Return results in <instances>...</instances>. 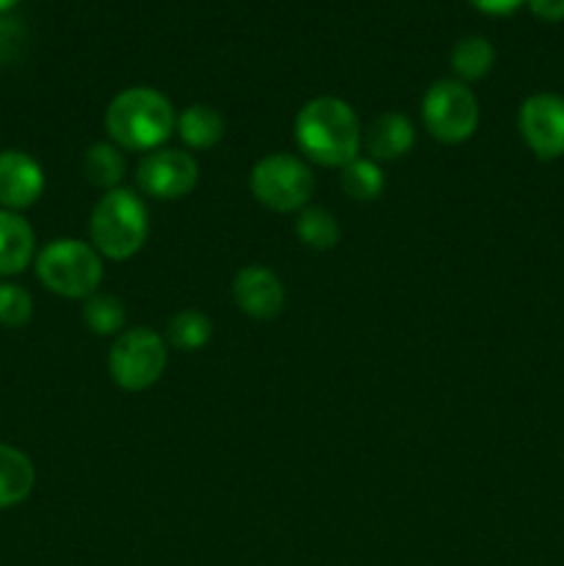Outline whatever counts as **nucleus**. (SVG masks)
<instances>
[{
    "instance_id": "obj_1",
    "label": "nucleus",
    "mask_w": 564,
    "mask_h": 566,
    "mask_svg": "<svg viewBox=\"0 0 564 566\" xmlns=\"http://www.w3.org/2000/svg\"><path fill=\"white\" fill-rule=\"evenodd\" d=\"M296 142L315 164L343 169L363 147V127L352 105L341 97H315L299 111Z\"/></svg>"
},
{
    "instance_id": "obj_2",
    "label": "nucleus",
    "mask_w": 564,
    "mask_h": 566,
    "mask_svg": "<svg viewBox=\"0 0 564 566\" xmlns=\"http://www.w3.org/2000/svg\"><path fill=\"white\" fill-rule=\"evenodd\" d=\"M177 116L169 99L149 86H133L116 94L105 111V130L119 149L153 153L175 133Z\"/></svg>"
},
{
    "instance_id": "obj_3",
    "label": "nucleus",
    "mask_w": 564,
    "mask_h": 566,
    "mask_svg": "<svg viewBox=\"0 0 564 566\" xmlns=\"http://www.w3.org/2000/svg\"><path fill=\"white\" fill-rule=\"evenodd\" d=\"M92 243L100 258L127 260L144 247L149 232L147 205L136 191L114 188L97 202L92 213Z\"/></svg>"
},
{
    "instance_id": "obj_4",
    "label": "nucleus",
    "mask_w": 564,
    "mask_h": 566,
    "mask_svg": "<svg viewBox=\"0 0 564 566\" xmlns=\"http://www.w3.org/2000/svg\"><path fill=\"white\" fill-rule=\"evenodd\" d=\"M36 276L48 291L66 298H88L103 280V258L75 238L50 241L36 258Z\"/></svg>"
},
{
    "instance_id": "obj_5",
    "label": "nucleus",
    "mask_w": 564,
    "mask_h": 566,
    "mask_svg": "<svg viewBox=\"0 0 564 566\" xmlns=\"http://www.w3.org/2000/svg\"><path fill=\"white\" fill-rule=\"evenodd\" d=\"M169 346L166 337L147 326H133L116 335L114 346L108 352L111 379L127 392H142L153 387L166 370Z\"/></svg>"
},
{
    "instance_id": "obj_6",
    "label": "nucleus",
    "mask_w": 564,
    "mask_h": 566,
    "mask_svg": "<svg viewBox=\"0 0 564 566\" xmlns=\"http://www.w3.org/2000/svg\"><path fill=\"white\" fill-rule=\"evenodd\" d=\"M254 199L276 213H293L307 205L313 197V171L307 169L302 158L288 153L265 155L260 164H254L249 177Z\"/></svg>"
},
{
    "instance_id": "obj_7",
    "label": "nucleus",
    "mask_w": 564,
    "mask_h": 566,
    "mask_svg": "<svg viewBox=\"0 0 564 566\" xmlns=\"http://www.w3.org/2000/svg\"><path fill=\"white\" fill-rule=\"evenodd\" d=\"M424 125L437 142H464L479 127V99L462 81H437L424 97Z\"/></svg>"
},
{
    "instance_id": "obj_8",
    "label": "nucleus",
    "mask_w": 564,
    "mask_h": 566,
    "mask_svg": "<svg viewBox=\"0 0 564 566\" xmlns=\"http://www.w3.org/2000/svg\"><path fill=\"white\" fill-rule=\"evenodd\" d=\"M520 136L531 153L542 160L564 155V97L558 94H534L520 105Z\"/></svg>"
},
{
    "instance_id": "obj_9",
    "label": "nucleus",
    "mask_w": 564,
    "mask_h": 566,
    "mask_svg": "<svg viewBox=\"0 0 564 566\" xmlns=\"http://www.w3.org/2000/svg\"><path fill=\"white\" fill-rule=\"evenodd\" d=\"M199 166L182 149H153L138 164L136 180L147 197L180 199L197 186Z\"/></svg>"
},
{
    "instance_id": "obj_10",
    "label": "nucleus",
    "mask_w": 564,
    "mask_h": 566,
    "mask_svg": "<svg viewBox=\"0 0 564 566\" xmlns=\"http://www.w3.org/2000/svg\"><path fill=\"white\" fill-rule=\"evenodd\" d=\"M44 171L36 160L20 149L0 153V205L6 210H25L42 197Z\"/></svg>"
},
{
    "instance_id": "obj_11",
    "label": "nucleus",
    "mask_w": 564,
    "mask_h": 566,
    "mask_svg": "<svg viewBox=\"0 0 564 566\" xmlns=\"http://www.w3.org/2000/svg\"><path fill=\"white\" fill-rule=\"evenodd\" d=\"M232 296L243 313L260 321L274 318L285 307V285L265 265H247L238 271L236 282H232Z\"/></svg>"
},
{
    "instance_id": "obj_12",
    "label": "nucleus",
    "mask_w": 564,
    "mask_h": 566,
    "mask_svg": "<svg viewBox=\"0 0 564 566\" xmlns=\"http://www.w3.org/2000/svg\"><path fill=\"white\" fill-rule=\"evenodd\" d=\"M415 127L404 114H382L363 133V147L370 160H396L412 149Z\"/></svg>"
},
{
    "instance_id": "obj_13",
    "label": "nucleus",
    "mask_w": 564,
    "mask_h": 566,
    "mask_svg": "<svg viewBox=\"0 0 564 566\" xmlns=\"http://www.w3.org/2000/svg\"><path fill=\"white\" fill-rule=\"evenodd\" d=\"M36 252L31 224L14 210H0V276H14L28 269Z\"/></svg>"
},
{
    "instance_id": "obj_14",
    "label": "nucleus",
    "mask_w": 564,
    "mask_h": 566,
    "mask_svg": "<svg viewBox=\"0 0 564 566\" xmlns=\"http://www.w3.org/2000/svg\"><path fill=\"white\" fill-rule=\"evenodd\" d=\"M36 481L31 459L11 446H0V509L25 501Z\"/></svg>"
},
{
    "instance_id": "obj_15",
    "label": "nucleus",
    "mask_w": 564,
    "mask_h": 566,
    "mask_svg": "<svg viewBox=\"0 0 564 566\" xmlns=\"http://www.w3.org/2000/svg\"><path fill=\"white\" fill-rule=\"evenodd\" d=\"M177 133L191 149H210L224 136V119L210 105H191L177 116Z\"/></svg>"
},
{
    "instance_id": "obj_16",
    "label": "nucleus",
    "mask_w": 564,
    "mask_h": 566,
    "mask_svg": "<svg viewBox=\"0 0 564 566\" xmlns=\"http://www.w3.org/2000/svg\"><path fill=\"white\" fill-rule=\"evenodd\" d=\"M83 175H86L92 186L114 191L122 182V177H125V155H122L116 144H92L86 155H83Z\"/></svg>"
},
{
    "instance_id": "obj_17",
    "label": "nucleus",
    "mask_w": 564,
    "mask_h": 566,
    "mask_svg": "<svg viewBox=\"0 0 564 566\" xmlns=\"http://www.w3.org/2000/svg\"><path fill=\"white\" fill-rule=\"evenodd\" d=\"M210 335H213V324L199 310H180L175 318L169 321L166 329V346L177 348V352H199L208 346Z\"/></svg>"
},
{
    "instance_id": "obj_18",
    "label": "nucleus",
    "mask_w": 564,
    "mask_h": 566,
    "mask_svg": "<svg viewBox=\"0 0 564 566\" xmlns=\"http://www.w3.org/2000/svg\"><path fill=\"white\" fill-rule=\"evenodd\" d=\"M495 64V50L484 36H468L453 44L451 70L462 81H481Z\"/></svg>"
},
{
    "instance_id": "obj_19",
    "label": "nucleus",
    "mask_w": 564,
    "mask_h": 566,
    "mask_svg": "<svg viewBox=\"0 0 564 566\" xmlns=\"http://www.w3.org/2000/svg\"><path fill=\"white\" fill-rule=\"evenodd\" d=\"M341 188L357 202H370L385 188V175L370 158H354L341 169Z\"/></svg>"
},
{
    "instance_id": "obj_20",
    "label": "nucleus",
    "mask_w": 564,
    "mask_h": 566,
    "mask_svg": "<svg viewBox=\"0 0 564 566\" xmlns=\"http://www.w3.org/2000/svg\"><path fill=\"white\" fill-rule=\"evenodd\" d=\"M296 235L304 247L324 252L341 241V227H337L335 216L326 213L324 208H302L296 219Z\"/></svg>"
},
{
    "instance_id": "obj_21",
    "label": "nucleus",
    "mask_w": 564,
    "mask_h": 566,
    "mask_svg": "<svg viewBox=\"0 0 564 566\" xmlns=\"http://www.w3.org/2000/svg\"><path fill=\"white\" fill-rule=\"evenodd\" d=\"M83 321L94 335H119L125 326V304L111 293H92L83 304Z\"/></svg>"
},
{
    "instance_id": "obj_22",
    "label": "nucleus",
    "mask_w": 564,
    "mask_h": 566,
    "mask_svg": "<svg viewBox=\"0 0 564 566\" xmlns=\"http://www.w3.org/2000/svg\"><path fill=\"white\" fill-rule=\"evenodd\" d=\"M33 315V298L31 293L22 285H14V282H0V324L17 326L28 324Z\"/></svg>"
},
{
    "instance_id": "obj_23",
    "label": "nucleus",
    "mask_w": 564,
    "mask_h": 566,
    "mask_svg": "<svg viewBox=\"0 0 564 566\" xmlns=\"http://www.w3.org/2000/svg\"><path fill=\"white\" fill-rule=\"evenodd\" d=\"M529 9L534 11L540 20L545 22H562L564 20V0H525Z\"/></svg>"
},
{
    "instance_id": "obj_24",
    "label": "nucleus",
    "mask_w": 564,
    "mask_h": 566,
    "mask_svg": "<svg viewBox=\"0 0 564 566\" xmlns=\"http://www.w3.org/2000/svg\"><path fill=\"white\" fill-rule=\"evenodd\" d=\"M470 6H476L479 11H484V14H512V11H518L520 6L525 3V0H468Z\"/></svg>"
},
{
    "instance_id": "obj_25",
    "label": "nucleus",
    "mask_w": 564,
    "mask_h": 566,
    "mask_svg": "<svg viewBox=\"0 0 564 566\" xmlns=\"http://www.w3.org/2000/svg\"><path fill=\"white\" fill-rule=\"evenodd\" d=\"M17 3H20V0H0V14H3V11H9V9H14Z\"/></svg>"
}]
</instances>
